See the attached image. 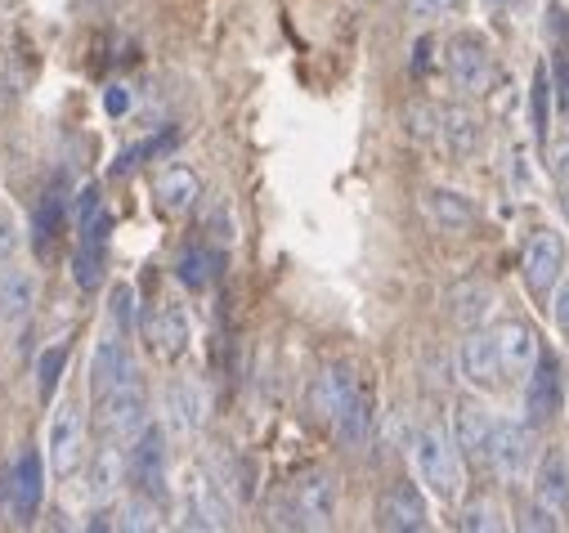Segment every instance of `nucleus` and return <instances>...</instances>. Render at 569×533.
<instances>
[{
    "label": "nucleus",
    "mask_w": 569,
    "mask_h": 533,
    "mask_svg": "<svg viewBox=\"0 0 569 533\" xmlns=\"http://www.w3.org/2000/svg\"><path fill=\"white\" fill-rule=\"evenodd\" d=\"M525 529H560V515L533 497V506L525 511Z\"/></svg>",
    "instance_id": "nucleus-39"
},
{
    "label": "nucleus",
    "mask_w": 569,
    "mask_h": 533,
    "mask_svg": "<svg viewBox=\"0 0 569 533\" xmlns=\"http://www.w3.org/2000/svg\"><path fill=\"white\" fill-rule=\"evenodd\" d=\"M99 422L112 440H134L139 431L149 426V394L139 385V376L112 385L103 399H99Z\"/></svg>",
    "instance_id": "nucleus-4"
},
{
    "label": "nucleus",
    "mask_w": 569,
    "mask_h": 533,
    "mask_svg": "<svg viewBox=\"0 0 569 533\" xmlns=\"http://www.w3.org/2000/svg\"><path fill=\"white\" fill-rule=\"evenodd\" d=\"M551 314H556V328H560V332H569V283L556 292V305H551Z\"/></svg>",
    "instance_id": "nucleus-43"
},
{
    "label": "nucleus",
    "mask_w": 569,
    "mask_h": 533,
    "mask_svg": "<svg viewBox=\"0 0 569 533\" xmlns=\"http://www.w3.org/2000/svg\"><path fill=\"white\" fill-rule=\"evenodd\" d=\"M529 108H533V135H538V140H547V125H551V81H547V68H538V72H533Z\"/></svg>",
    "instance_id": "nucleus-32"
},
{
    "label": "nucleus",
    "mask_w": 569,
    "mask_h": 533,
    "mask_svg": "<svg viewBox=\"0 0 569 533\" xmlns=\"http://www.w3.org/2000/svg\"><path fill=\"white\" fill-rule=\"evenodd\" d=\"M332 426H337V440L350 444V449H359V444L368 440V431H372V394H368L363 385H359V394L350 399L346 413H341Z\"/></svg>",
    "instance_id": "nucleus-26"
},
{
    "label": "nucleus",
    "mask_w": 569,
    "mask_h": 533,
    "mask_svg": "<svg viewBox=\"0 0 569 533\" xmlns=\"http://www.w3.org/2000/svg\"><path fill=\"white\" fill-rule=\"evenodd\" d=\"M489 6H511V0H489Z\"/></svg>",
    "instance_id": "nucleus-45"
},
{
    "label": "nucleus",
    "mask_w": 569,
    "mask_h": 533,
    "mask_svg": "<svg viewBox=\"0 0 569 533\" xmlns=\"http://www.w3.org/2000/svg\"><path fill=\"white\" fill-rule=\"evenodd\" d=\"M533 462V435L520 422H498L493 426V444H489V466L502 480H520Z\"/></svg>",
    "instance_id": "nucleus-14"
},
{
    "label": "nucleus",
    "mask_w": 569,
    "mask_h": 533,
    "mask_svg": "<svg viewBox=\"0 0 569 533\" xmlns=\"http://www.w3.org/2000/svg\"><path fill=\"white\" fill-rule=\"evenodd\" d=\"M167 422L180 431V435H193V431H202V413H207V399H202V390H198V381H189V376H176L171 385H167Z\"/></svg>",
    "instance_id": "nucleus-21"
},
{
    "label": "nucleus",
    "mask_w": 569,
    "mask_h": 533,
    "mask_svg": "<svg viewBox=\"0 0 569 533\" xmlns=\"http://www.w3.org/2000/svg\"><path fill=\"white\" fill-rule=\"evenodd\" d=\"M355 394H359L355 372H350L346 363H332V368H323V372L315 376V385H310V409H315L323 422H337Z\"/></svg>",
    "instance_id": "nucleus-16"
},
{
    "label": "nucleus",
    "mask_w": 569,
    "mask_h": 533,
    "mask_svg": "<svg viewBox=\"0 0 569 533\" xmlns=\"http://www.w3.org/2000/svg\"><path fill=\"white\" fill-rule=\"evenodd\" d=\"M112 524H117V529H134V533L158 529V506H153V497H134V502H126V506L117 511Z\"/></svg>",
    "instance_id": "nucleus-33"
},
{
    "label": "nucleus",
    "mask_w": 569,
    "mask_h": 533,
    "mask_svg": "<svg viewBox=\"0 0 569 533\" xmlns=\"http://www.w3.org/2000/svg\"><path fill=\"white\" fill-rule=\"evenodd\" d=\"M489 305H493V292H489L485 283H462V288L453 292V314H458V323H467V328H476V323L489 314Z\"/></svg>",
    "instance_id": "nucleus-29"
},
{
    "label": "nucleus",
    "mask_w": 569,
    "mask_h": 533,
    "mask_svg": "<svg viewBox=\"0 0 569 533\" xmlns=\"http://www.w3.org/2000/svg\"><path fill=\"white\" fill-rule=\"evenodd\" d=\"M467 0H408V14L412 19H449V14H462Z\"/></svg>",
    "instance_id": "nucleus-37"
},
{
    "label": "nucleus",
    "mask_w": 569,
    "mask_h": 533,
    "mask_svg": "<svg viewBox=\"0 0 569 533\" xmlns=\"http://www.w3.org/2000/svg\"><path fill=\"white\" fill-rule=\"evenodd\" d=\"M377 524L386 533H421V529H431V511H426V497L417 484L399 480L381 493L377 502Z\"/></svg>",
    "instance_id": "nucleus-10"
},
{
    "label": "nucleus",
    "mask_w": 569,
    "mask_h": 533,
    "mask_svg": "<svg viewBox=\"0 0 569 533\" xmlns=\"http://www.w3.org/2000/svg\"><path fill=\"white\" fill-rule=\"evenodd\" d=\"M551 171H556L560 184H569V135H560V140L551 144Z\"/></svg>",
    "instance_id": "nucleus-41"
},
{
    "label": "nucleus",
    "mask_w": 569,
    "mask_h": 533,
    "mask_svg": "<svg viewBox=\"0 0 569 533\" xmlns=\"http://www.w3.org/2000/svg\"><path fill=\"white\" fill-rule=\"evenodd\" d=\"M37 305V283L23 270H6L0 274V323H23Z\"/></svg>",
    "instance_id": "nucleus-25"
},
{
    "label": "nucleus",
    "mask_w": 569,
    "mask_h": 533,
    "mask_svg": "<svg viewBox=\"0 0 569 533\" xmlns=\"http://www.w3.org/2000/svg\"><path fill=\"white\" fill-rule=\"evenodd\" d=\"M493 418L485 404H476V399H462L458 413H453V444L467 462H489V444H493Z\"/></svg>",
    "instance_id": "nucleus-15"
},
{
    "label": "nucleus",
    "mask_w": 569,
    "mask_h": 533,
    "mask_svg": "<svg viewBox=\"0 0 569 533\" xmlns=\"http://www.w3.org/2000/svg\"><path fill=\"white\" fill-rule=\"evenodd\" d=\"M498 354H502V368H507V376H529V368L538 363V336H533V328L529 323H520V319H507L498 332Z\"/></svg>",
    "instance_id": "nucleus-20"
},
{
    "label": "nucleus",
    "mask_w": 569,
    "mask_h": 533,
    "mask_svg": "<svg viewBox=\"0 0 569 533\" xmlns=\"http://www.w3.org/2000/svg\"><path fill=\"white\" fill-rule=\"evenodd\" d=\"M103 112L108 117H126L130 112V90L126 86H108L103 90Z\"/></svg>",
    "instance_id": "nucleus-40"
},
{
    "label": "nucleus",
    "mask_w": 569,
    "mask_h": 533,
    "mask_svg": "<svg viewBox=\"0 0 569 533\" xmlns=\"http://www.w3.org/2000/svg\"><path fill=\"white\" fill-rule=\"evenodd\" d=\"M412 462H417V475L421 484L431 489L440 502H453L458 489H462V466H458V444L440 431V426H426L417 440H412Z\"/></svg>",
    "instance_id": "nucleus-1"
},
{
    "label": "nucleus",
    "mask_w": 569,
    "mask_h": 533,
    "mask_svg": "<svg viewBox=\"0 0 569 533\" xmlns=\"http://www.w3.org/2000/svg\"><path fill=\"white\" fill-rule=\"evenodd\" d=\"M565 404V372H560V359L556 354H538V363L529 368V381H525V418L529 426H547Z\"/></svg>",
    "instance_id": "nucleus-6"
},
{
    "label": "nucleus",
    "mask_w": 569,
    "mask_h": 533,
    "mask_svg": "<svg viewBox=\"0 0 569 533\" xmlns=\"http://www.w3.org/2000/svg\"><path fill=\"white\" fill-rule=\"evenodd\" d=\"M134 376V363H130V350H126V336L117 332V336H103L99 345H94V359H90V390L103 399L112 385H121V381H130Z\"/></svg>",
    "instance_id": "nucleus-17"
},
{
    "label": "nucleus",
    "mask_w": 569,
    "mask_h": 533,
    "mask_svg": "<svg viewBox=\"0 0 569 533\" xmlns=\"http://www.w3.org/2000/svg\"><path fill=\"white\" fill-rule=\"evenodd\" d=\"M81 462H86V413L81 404H59L54 426H50V471L68 480L77 475Z\"/></svg>",
    "instance_id": "nucleus-9"
},
{
    "label": "nucleus",
    "mask_w": 569,
    "mask_h": 533,
    "mask_svg": "<svg viewBox=\"0 0 569 533\" xmlns=\"http://www.w3.org/2000/svg\"><path fill=\"white\" fill-rule=\"evenodd\" d=\"M292 502H297V515H301V529H332L337 520V502H341V480L323 466L306 471L292 489Z\"/></svg>",
    "instance_id": "nucleus-7"
},
{
    "label": "nucleus",
    "mask_w": 569,
    "mask_h": 533,
    "mask_svg": "<svg viewBox=\"0 0 569 533\" xmlns=\"http://www.w3.org/2000/svg\"><path fill=\"white\" fill-rule=\"evenodd\" d=\"M421 211L431 224H440L445 233H467L476 224V202L467 193H453V189H431L421 198Z\"/></svg>",
    "instance_id": "nucleus-22"
},
{
    "label": "nucleus",
    "mask_w": 569,
    "mask_h": 533,
    "mask_svg": "<svg viewBox=\"0 0 569 533\" xmlns=\"http://www.w3.org/2000/svg\"><path fill=\"white\" fill-rule=\"evenodd\" d=\"M63 368H68V345H50L37 363V394L41 399H54V390L63 381Z\"/></svg>",
    "instance_id": "nucleus-31"
},
{
    "label": "nucleus",
    "mask_w": 569,
    "mask_h": 533,
    "mask_svg": "<svg viewBox=\"0 0 569 533\" xmlns=\"http://www.w3.org/2000/svg\"><path fill=\"white\" fill-rule=\"evenodd\" d=\"M560 207H565V215H569V184H565V193H560Z\"/></svg>",
    "instance_id": "nucleus-44"
},
{
    "label": "nucleus",
    "mask_w": 569,
    "mask_h": 533,
    "mask_svg": "<svg viewBox=\"0 0 569 533\" xmlns=\"http://www.w3.org/2000/svg\"><path fill=\"white\" fill-rule=\"evenodd\" d=\"M211 475H216V484L229 493V497H238V502H247L251 497V475H247V466L238 462V457H216L211 462Z\"/></svg>",
    "instance_id": "nucleus-30"
},
{
    "label": "nucleus",
    "mask_w": 569,
    "mask_h": 533,
    "mask_svg": "<svg viewBox=\"0 0 569 533\" xmlns=\"http://www.w3.org/2000/svg\"><path fill=\"white\" fill-rule=\"evenodd\" d=\"M126 475V457L117 449H103L94 457V471H90V502H108L117 493V480Z\"/></svg>",
    "instance_id": "nucleus-28"
},
{
    "label": "nucleus",
    "mask_w": 569,
    "mask_h": 533,
    "mask_svg": "<svg viewBox=\"0 0 569 533\" xmlns=\"http://www.w3.org/2000/svg\"><path fill=\"white\" fill-rule=\"evenodd\" d=\"M440 140H445V149L453 158H471L480 149V140H485L480 117L471 108H458V103L453 108H440Z\"/></svg>",
    "instance_id": "nucleus-24"
},
{
    "label": "nucleus",
    "mask_w": 569,
    "mask_h": 533,
    "mask_svg": "<svg viewBox=\"0 0 569 533\" xmlns=\"http://www.w3.org/2000/svg\"><path fill=\"white\" fill-rule=\"evenodd\" d=\"M63 224V198H46V207L37 211V242L46 247Z\"/></svg>",
    "instance_id": "nucleus-38"
},
{
    "label": "nucleus",
    "mask_w": 569,
    "mask_h": 533,
    "mask_svg": "<svg viewBox=\"0 0 569 533\" xmlns=\"http://www.w3.org/2000/svg\"><path fill=\"white\" fill-rule=\"evenodd\" d=\"M153 198H158V207H162L167 215H189V211L198 207V198H202V180H198V171H189V167H167V171L153 180Z\"/></svg>",
    "instance_id": "nucleus-18"
},
{
    "label": "nucleus",
    "mask_w": 569,
    "mask_h": 533,
    "mask_svg": "<svg viewBox=\"0 0 569 533\" xmlns=\"http://www.w3.org/2000/svg\"><path fill=\"white\" fill-rule=\"evenodd\" d=\"M189 341H193V323H189V314L180 305H162L149 319V345H153V354L180 359V354H189Z\"/></svg>",
    "instance_id": "nucleus-19"
},
{
    "label": "nucleus",
    "mask_w": 569,
    "mask_h": 533,
    "mask_svg": "<svg viewBox=\"0 0 569 533\" xmlns=\"http://www.w3.org/2000/svg\"><path fill=\"white\" fill-rule=\"evenodd\" d=\"M220 274V255L207 251V247H189L180 260H176V279L189 288V292H202L211 288V279Z\"/></svg>",
    "instance_id": "nucleus-27"
},
{
    "label": "nucleus",
    "mask_w": 569,
    "mask_h": 533,
    "mask_svg": "<svg viewBox=\"0 0 569 533\" xmlns=\"http://www.w3.org/2000/svg\"><path fill=\"white\" fill-rule=\"evenodd\" d=\"M560 270H565V242L556 229H538L529 242H525V260H520V274H525V288L529 296L547 301L560 283Z\"/></svg>",
    "instance_id": "nucleus-5"
},
{
    "label": "nucleus",
    "mask_w": 569,
    "mask_h": 533,
    "mask_svg": "<svg viewBox=\"0 0 569 533\" xmlns=\"http://www.w3.org/2000/svg\"><path fill=\"white\" fill-rule=\"evenodd\" d=\"M458 363H462V376H467L476 390H498L502 376H507L493 332H471V336L462 341V350H458Z\"/></svg>",
    "instance_id": "nucleus-13"
},
{
    "label": "nucleus",
    "mask_w": 569,
    "mask_h": 533,
    "mask_svg": "<svg viewBox=\"0 0 569 533\" xmlns=\"http://www.w3.org/2000/svg\"><path fill=\"white\" fill-rule=\"evenodd\" d=\"M533 497L542 506H551L560 520L569 515V462L560 449H551L542 462H538V475H533Z\"/></svg>",
    "instance_id": "nucleus-23"
},
{
    "label": "nucleus",
    "mask_w": 569,
    "mask_h": 533,
    "mask_svg": "<svg viewBox=\"0 0 569 533\" xmlns=\"http://www.w3.org/2000/svg\"><path fill=\"white\" fill-rule=\"evenodd\" d=\"M229 493L216 484L211 471H193L189 493H184V529H229Z\"/></svg>",
    "instance_id": "nucleus-11"
},
{
    "label": "nucleus",
    "mask_w": 569,
    "mask_h": 533,
    "mask_svg": "<svg viewBox=\"0 0 569 533\" xmlns=\"http://www.w3.org/2000/svg\"><path fill=\"white\" fill-rule=\"evenodd\" d=\"M6 484H10V515L19 524L37 520V511L46 502V462H41V453L37 449H23Z\"/></svg>",
    "instance_id": "nucleus-12"
},
{
    "label": "nucleus",
    "mask_w": 569,
    "mask_h": 533,
    "mask_svg": "<svg viewBox=\"0 0 569 533\" xmlns=\"http://www.w3.org/2000/svg\"><path fill=\"white\" fill-rule=\"evenodd\" d=\"M408 135H412V140H431V135H440V108H431V103H412V108H408Z\"/></svg>",
    "instance_id": "nucleus-36"
},
{
    "label": "nucleus",
    "mask_w": 569,
    "mask_h": 533,
    "mask_svg": "<svg viewBox=\"0 0 569 533\" xmlns=\"http://www.w3.org/2000/svg\"><path fill=\"white\" fill-rule=\"evenodd\" d=\"M445 68L458 94H485L493 81V54L480 32H458L445 50Z\"/></svg>",
    "instance_id": "nucleus-3"
},
{
    "label": "nucleus",
    "mask_w": 569,
    "mask_h": 533,
    "mask_svg": "<svg viewBox=\"0 0 569 533\" xmlns=\"http://www.w3.org/2000/svg\"><path fill=\"white\" fill-rule=\"evenodd\" d=\"M126 480L134 484L139 497H153V502L167 497V435L158 426H144L130 440V449H126Z\"/></svg>",
    "instance_id": "nucleus-2"
},
{
    "label": "nucleus",
    "mask_w": 569,
    "mask_h": 533,
    "mask_svg": "<svg viewBox=\"0 0 569 533\" xmlns=\"http://www.w3.org/2000/svg\"><path fill=\"white\" fill-rule=\"evenodd\" d=\"M19 251V229H14V220L0 211V260H10Z\"/></svg>",
    "instance_id": "nucleus-42"
},
{
    "label": "nucleus",
    "mask_w": 569,
    "mask_h": 533,
    "mask_svg": "<svg viewBox=\"0 0 569 533\" xmlns=\"http://www.w3.org/2000/svg\"><path fill=\"white\" fill-rule=\"evenodd\" d=\"M108 319L117 323V332H121V336H130V332H134V292H130L126 283H117V288H112V296H108Z\"/></svg>",
    "instance_id": "nucleus-34"
},
{
    "label": "nucleus",
    "mask_w": 569,
    "mask_h": 533,
    "mask_svg": "<svg viewBox=\"0 0 569 533\" xmlns=\"http://www.w3.org/2000/svg\"><path fill=\"white\" fill-rule=\"evenodd\" d=\"M458 529H467V533H489V529H502V511H498L493 502H471V506H462Z\"/></svg>",
    "instance_id": "nucleus-35"
},
{
    "label": "nucleus",
    "mask_w": 569,
    "mask_h": 533,
    "mask_svg": "<svg viewBox=\"0 0 569 533\" xmlns=\"http://www.w3.org/2000/svg\"><path fill=\"white\" fill-rule=\"evenodd\" d=\"M108 229H112V220L103 211H94L81 224V242H77V255H72V283L81 292H99L103 279H108Z\"/></svg>",
    "instance_id": "nucleus-8"
}]
</instances>
